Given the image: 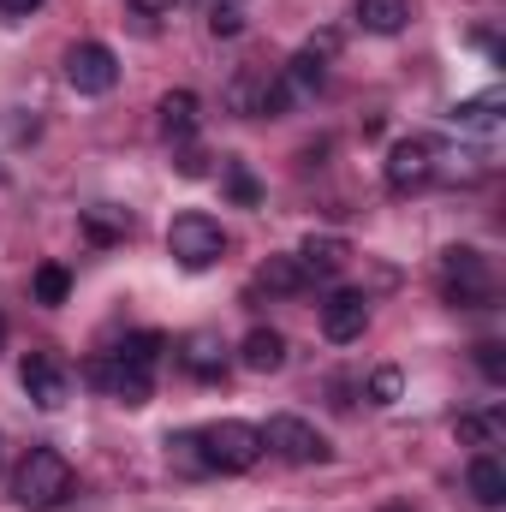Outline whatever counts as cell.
I'll return each instance as SVG.
<instances>
[{"instance_id": "cell-1", "label": "cell", "mask_w": 506, "mask_h": 512, "mask_svg": "<svg viewBox=\"0 0 506 512\" xmlns=\"http://www.w3.org/2000/svg\"><path fill=\"white\" fill-rule=\"evenodd\" d=\"M161 352H167V340L155 334V328H143V334H126V346H114V352H102V358H90L84 364V382L102 387L108 399H120V405H149V393H155V364H161Z\"/></svg>"}, {"instance_id": "cell-2", "label": "cell", "mask_w": 506, "mask_h": 512, "mask_svg": "<svg viewBox=\"0 0 506 512\" xmlns=\"http://www.w3.org/2000/svg\"><path fill=\"white\" fill-rule=\"evenodd\" d=\"M66 495H72V465H66V453L30 447L24 465H18V477H12V501L30 507V512H54Z\"/></svg>"}, {"instance_id": "cell-3", "label": "cell", "mask_w": 506, "mask_h": 512, "mask_svg": "<svg viewBox=\"0 0 506 512\" xmlns=\"http://www.w3.org/2000/svg\"><path fill=\"white\" fill-rule=\"evenodd\" d=\"M441 292L453 310H489L495 304V268L489 256L471 251V245H453L441 256Z\"/></svg>"}, {"instance_id": "cell-4", "label": "cell", "mask_w": 506, "mask_h": 512, "mask_svg": "<svg viewBox=\"0 0 506 512\" xmlns=\"http://www.w3.org/2000/svg\"><path fill=\"white\" fill-rule=\"evenodd\" d=\"M197 447H203L209 471H251L256 459L268 453V447H262V429L245 423V417H221V423L197 429Z\"/></svg>"}, {"instance_id": "cell-5", "label": "cell", "mask_w": 506, "mask_h": 512, "mask_svg": "<svg viewBox=\"0 0 506 512\" xmlns=\"http://www.w3.org/2000/svg\"><path fill=\"white\" fill-rule=\"evenodd\" d=\"M167 251H173L179 268H215L221 251H227V233H221L215 215L185 209V215H173V227H167Z\"/></svg>"}, {"instance_id": "cell-6", "label": "cell", "mask_w": 506, "mask_h": 512, "mask_svg": "<svg viewBox=\"0 0 506 512\" xmlns=\"http://www.w3.org/2000/svg\"><path fill=\"white\" fill-rule=\"evenodd\" d=\"M262 447H268V453H280L286 465H328V459H334L328 435H316V429H310L304 417H292V411L268 417V429H262Z\"/></svg>"}, {"instance_id": "cell-7", "label": "cell", "mask_w": 506, "mask_h": 512, "mask_svg": "<svg viewBox=\"0 0 506 512\" xmlns=\"http://www.w3.org/2000/svg\"><path fill=\"white\" fill-rule=\"evenodd\" d=\"M435 155H441L435 137H405V143H393V149H387V167H381L387 191H393V197L423 191V185L435 179Z\"/></svg>"}, {"instance_id": "cell-8", "label": "cell", "mask_w": 506, "mask_h": 512, "mask_svg": "<svg viewBox=\"0 0 506 512\" xmlns=\"http://www.w3.org/2000/svg\"><path fill=\"white\" fill-rule=\"evenodd\" d=\"M66 84H72L78 96H108V90L120 84V54H114L108 42H78V48L66 54Z\"/></svg>"}, {"instance_id": "cell-9", "label": "cell", "mask_w": 506, "mask_h": 512, "mask_svg": "<svg viewBox=\"0 0 506 512\" xmlns=\"http://www.w3.org/2000/svg\"><path fill=\"white\" fill-rule=\"evenodd\" d=\"M18 382H24V393H30L42 411H60V405L72 399V370H66L60 352H30V358L18 364Z\"/></svg>"}, {"instance_id": "cell-10", "label": "cell", "mask_w": 506, "mask_h": 512, "mask_svg": "<svg viewBox=\"0 0 506 512\" xmlns=\"http://www.w3.org/2000/svg\"><path fill=\"white\" fill-rule=\"evenodd\" d=\"M364 328H370V298H364V292H334V298L322 304V334H328L334 346L364 340Z\"/></svg>"}, {"instance_id": "cell-11", "label": "cell", "mask_w": 506, "mask_h": 512, "mask_svg": "<svg viewBox=\"0 0 506 512\" xmlns=\"http://www.w3.org/2000/svg\"><path fill=\"white\" fill-rule=\"evenodd\" d=\"M179 364H185L197 382H215V376L227 370V346H221V334H209V328L185 334V340H179Z\"/></svg>"}, {"instance_id": "cell-12", "label": "cell", "mask_w": 506, "mask_h": 512, "mask_svg": "<svg viewBox=\"0 0 506 512\" xmlns=\"http://www.w3.org/2000/svg\"><path fill=\"white\" fill-rule=\"evenodd\" d=\"M155 114H161V137H167V143H191L197 126H203V102H197L191 90H167Z\"/></svg>"}, {"instance_id": "cell-13", "label": "cell", "mask_w": 506, "mask_h": 512, "mask_svg": "<svg viewBox=\"0 0 506 512\" xmlns=\"http://www.w3.org/2000/svg\"><path fill=\"white\" fill-rule=\"evenodd\" d=\"M298 262H304V274H310V280H334V274L352 262V245H346L340 233H310V239H304V251H298Z\"/></svg>"}, {"instance_id": "cell-14", "label": "cell", "mask_w": 506, "mask_h": 512, "mask_svg": "<svg viewBox=\"0 0 506 512\" xmlns=\"http://www.w3.org/2000/svg\"><path fill=\"white\" fill-rule=\"evenodd\" d=\"M239 364H245L251 376H274V370H286V340H280L274 328H251L245 346H239Z\"/></svg>"}, {"instance_id": "cell-15", "label": "cell", "mask_w": 506, "mask_h": 512, "mask_svg": "<svg viewBox=\"0 0 506 512\" xmlns=\"http://www.w3.org/2000/svg\"><path fill=\"white\" fill-rule=\"evenodd\" d=\"M78 227H84V239H90V245H102V251L131 239V215H126V209H114V203L84 209V215H78Z\"/></svg>"}, {"instance_id": "cell-16", "label": "cell", "mask_w": 506, "mask_h": 512, "mask_svg": "<svg viewBox=\"0 0 506 512\" xmlns=\"http://www.w3.org/2000/svg\"><path fill=\"white\" fill-rule=\"evenodd\" d=\"M465 489H471L477 507H501L506 501V465L495 459V453H477L471 471H465Z\"/></svg>"}, {"instance_id": "cell-17", "label": "cell", "mask_w": 506, "mask_h": 512, "mask_svg": "<svg viewBox=\"0 0 506 512\" xmlns=\"http://www.w3.org/2000/svg\"><path fill=\"white\" fill-rule=\"evenodd\" d=\"M358 24L370 36H399L411 24V0H358Z\"/></svg>"}, {"instance_id": "cell-18", "label": "cell", "mask_w": 506, "mask_h": 512, "mask_svg": "<svg viewBox=\"0 0 506 512\" xmlns=\"http://www.w3.org/2000/svg\"><path fill=\"white\" fill-rule=\"evenodd\" d=\"M256 280H262L268 292H280V298H292V292H310V286H316V280L304 274V262H298V256H268Z\"/></svg>"}, {"instance_id": "cell-19", "label": "cell", "mask_w": 506, "mask_h": 512, "mask_svg": "<svg viewBox=\"0 0 506 512\" xmlns=\"http://www.w3.org/2000/svg\"><path fill=\"white\" fill-rule=\"evenodd\" d=\"M459 131H477V137H495V126H501V96L489 90V96H471V102H459L453 114H447Z\"/></svg>"}, {"instance_id": "cell-20", "label": "cell", "mask_w": 506, "mask_h": 512, "mask_svg": "<svg viewBox=\"0 0 506 512\" xmlns=\"http://www.w3.org/2000/svg\"><path fill=\"white\" fill-rule=\"evenodd\" d=\"M453 435H459L465 447H483V453H489L506 435V411H465V417L453 423Z\"/></svg>"}, {"instance_id": "cell-21", "label": "cell", "mask_w": 506, "mask_h": 512, "mask_svg": "<svg viewBox=\"0 0 506 512\" xmlns=\"http://www.w3.org/2000/svg\"><path fill=\"white\" fill-rule=\"evenodd\" d=\"M262 78H268V72H251V66L227 78V108H233V114H245V120L262 114Z\"/></svg>"}, {"instance_id": "cell-22", "label": "cell", "mask_w": 506, "mask_h": 512, "mask_svg": "<svg viewBox=\"0 0 506 512\" xmlns=\"http://www.w3.org/2000/svg\"><path fill=\"white\" fill-rule=\"evenodd\" d=\"M286 84H292L298 96L322 90V84H328V60H322V54H310V48H298V54H292V66H286Z\"/></svg>"}, {"instance_id": "cell-23", "label": "cell", "mask_w": 506, "mask_h": 512, "mask_svg": "<svg viewBox=\"0 0 506 512\" xmlns=\"http://www.w3.org/2000/svg\"><path fill=\"white\" fill-rule=\"evenodd\" d=\"M167 459H173L185 477H209V459H203V447H197V429H179V435H167Z\"/></svg>"}, {"instance_id": "cell-24", "label": "cell", "mask_w": 506, "mask_h": 512, "mask_svg": "<svg viewBox=\"0 0 506 512\" xmlns=\"http://www.w3.org/2000/svg\"><path fill=\"white\" fill-rule=\"evenodd\" d=\"M221 185H227V197H233L239 209H256V203H262V185H256V173L245 161H221Z\"/></svg>"}, {"instance_id": "cell-25", "label": "cell", "mask_w": 506, "mask_h": 512, "mask_svg": "<svg viewBox=\"0 0 506 512\" xmlns=\"http://www.w3.org/2000/svg\"><path fill=\"white\" fill-rule=\"evenodd\" d=\"M30 292H36V304H48V310H54V304H66L72 274H66L60 262H42V268H36V280H30Z\"/></svg>"}, {"instance_id": "cell-26", "label": "cell", "mask_w": 506, "mask_h": 512, "mask_svg": "<svg viewBox=\"0 0 506 512\" xmlns=\"http://www.w3.org/2000/svg\"><path fill=\"white\" fill-rule=\"evenodd\" d=\"M292 102H298V90L286 84V72H268L262 78V114L256 120H280V114H292Z\"/></svg>"}, {"instance_id": "cell-27", "label": "cell", "mask_w": 506, "mask_h": 512, "mask_svg": "<svg viewBox=\"0 0 506 512\" xmlns=\"http://www.w3.org/2000/svg\"><path fill=\"white\" fill-rule=\"evenodd\" d=\"M364 393H370V405H399V393H405V376H399V370H376Z\"/></svg>"}, {"instance_id": "cell-28", "label": "cell", "mask_w": 506, "mask_h": 512, "mask_svg": "<svg viewBox=\"0 0 506 512\" xmlns=\"http://www.w3.org/2000/svg\"><path fill=\"white\" fill-rule=\"evenodd\" d=\"M239 30H245V12L233 0H215L209 6V36H239Z\"/></svg>"}, {"instance_id": "cell-29", "label": "cell", "mask_w": 506, "mask_h": 512, "mask_svg": "<svg viewBox=\"0 0 506 512\" xmlns=\"http://www.w3.org/2000/svg\"><path fill=\"white\" fill-rule=\"evenodd\" d=\"M477 370H483L495 387L506 382V346H501V340H483V346H477Z\"/></svg>"}, {"instance_id": "cell-30", "label": "cell", "mask_w": 506, "mask_h": 512, "mask_svg": "<svg viewBox=\"0 0 506 512\" xmlns=\"http://www.w3.org/2000/svg\"><path fill=\"white\" fill-rule=\"evenodd\" d=\"M173 161H179V173H185V179H203V173H209V155H203L197 143H179V155H173Z\"/></svg>"}, {"instance_id": "cell-31", "label": "cell", "mask_w": 506, "mask_h": 512, "mask_svg": "<svg viewBox=\"0 0 506 512\" xmlns=\"http://www.w3.org/2000/svg\"><path fill=\"white\" fill-rule=\"evenodd\" d=\"M36 6H42V0H0V12H6V18H30Z\"/></svg>"}, {"instance_id": "cell-32", "label": "cell", "mask_w": 506, "mask_h": 512, "mask_svg": "<svg viewBox=\"0 0 506 512\" xmlns=\"http://www.w3.org/2000/svg\"><path fill=\"white\" fill-rule=\"evenodd\" d=\"M131 6H137V12H143V18H161V12H167V6H173V0H131Z\"/></svg>"}, {"instance_id": "cell-33", "label": "cell", "mask_w": 506, "mask_h": 512, "mask_svg": "<svg viewBox=\"0 0 506 512\" xmlns=\"http://www.w3.org/2000/svg\"><path fill=\"white\" fill-rule=\"evenodd\" d=\"M0 346H6V316H0Z\"/></svg>"}, {"instance_id": "cell-34", "label": "cell", "mask_w": 506, "mask_h": 512, "mask_svg": "<svg viewBox=\"0 0 506 512\" xmlns=\"http://www.w3.org/2000/svg\"><path fill=\"white\" fill-rule=\"evenodd\" d=\"M387 512H405V507H387Z\"/></svg>"}]
</instances>
